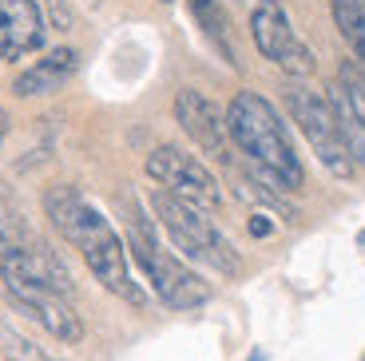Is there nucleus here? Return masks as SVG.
Listing matches in <instances>:
<instances>
[{"instance_id": "nucleus-11", "label": "nucleus", "mask_w": 365, "mask_h": 361, "mask_svg": "<svg viewBox=\"0 0 365 361\" xmlns=\"http://www.w3.org/2000/svg\"><path fill=\"white\" fill-rule=\"evenodd\" d=\"M76 63H80V56H76L72 48H56L44 60L32 63L28 72H20L16 80H12V91H16V96H48V91H60L76 76Z\"/></svg>"}, {"instance_id": "nucleus-20", "label": "nucleus", "mask_w": 365, "mask_h": 361, "mask_svg": "<svg viewBox=\"0 0 365 361\" xmlns=\"http://www.w3.org/2000/svg\"><path fill=\"white\" fill-rule=\"evenodd\" d=\"M0 60H9V44H4V32H0Z\"/></svg>"}, {"instance_id": "nucleus-21", "label": "nucleus", "mask_w": 365, "mask_h": 361, "mask_svg": "<svg viewBox=\"0 0 365 361\" xmlns=\"http://www.w3.org/2000/svg\"><path fill=\"white\" fill-rule=\"evenodd\" d=\"M250 361H266V353H258V350H255V353H250Z\"/></svg>"}, {"instance_id": "nucleus-12", "label": "nucleus", "mask_w": 365, "mask_h": 361, "mask_svg": "<svg viewBox=\"0 0 365 361\" xmlns=\"http://www.w3.org/2000/svg\"><path fill=\"white\" fill-rule=\"evenodd\" d=\"M230 179H235V195H238V199L255 203V207H266V210H274V215H282V218H294V207L274 187H262L258 175H247V171H235V167H230Z\"/></svg>"}, {"instance_id": "nucleus-22", "label": "nucleus", "mask_w": 365, "mask_h": 361, "mask_svg": "<svg viewBox=\"0 0 365 361\" xmlns=\"http://www.w3.org/2000/svg\"><path fill=\"white\" fill-rule=\"evenodd\" d=\"M258 4H278V9H282V0H258Z\"/></svg>"}, {"instance_id": "nucleus-19", "label": "nucleus", "mask_w": 365, "mask_h": 361, "mask_svg": "<svg viewBox=\"0 0 365 361\" xmlns=\"http://www.w3.org/2000/svg\"><path fill=\"white\" fill-rule=\"evenodd\" d=\"M0 136H9V116L0 111Z\"/></svg>"}, {"instance_id": "nucleus-9", "label": "nucleus", "mask_w": 365, "mask_h": 361, "mask_svg": "<svg viewBox=\"0 0 365 361\" xmlns=\"http://www.w3.org/2000/svg\"><path fill=\"white\" fill-rule=\"evenodd\" d=\"M175 119H179V127L187 131V136L195 139V143L202 147L207 155H215L219 163H227L230 167V143H227V116H222L215 103L202 96V91L195 88H182L179 96H175Z\"/></svg>"}, {"instance_id": "nucleus-5", "label": "nucleus", "mask_w": 365, "mask_h": 361, "mask_svg": "<svg viewBox=\"0 0 365 361\" xmlns=\"http://www.w3.org/2000/svg\"><path fill=\"white\" fill-rule=\"evenodd\" d=\"M286 108H290L294 123L302 127V136L310 139L314 155L322 159L329 175H338V179H354L357 163L349 155L346 139H341V127H338V116H334V103L326 96L310 88H286Z\"/></svg>"}, {"instance_id": "nucleus-1", "label": "nucleus", "mask_w": 365, "mask_h": 361, "mask_svg": "<svg viewBox=\"0 0 365 361\" xmlns=\"http://www.w3.org/2000/svg\"><path fill=\"white\" fill-rule=\"evenodd\" d=\"M44 210L52 218V226L76 250L83 254L88 270L96 274L103 290H111L115 298L131 302V306H143V290L131 282V270H128V250L119 243V235L111 230V223L91 207L76 187L68 183H56V187L44 190Z\"/></svg>"}, {"instance_id": "nucleus-24", "label": "nucleus", "mask_w": 365, "mask_h": 361, "mask_svg": "<svg viewBox=\"0 0 365 361\" xmlns=\"http://www.w3.org/2000/svg\"><path fill=\"white\" fill-rule=\"evenodd\" d=\"M0 139H4V136H0Z\"/></svg>"}, {"instance_id": "nucleus-15", "label": "nucleus", "mask_w": 365, "mask_h": 361, "mask_svg": "<svg viewBox=\"0 0 365 361\" xmlns=\"http://www.w3.org/2000/svg\"><path fill=\"white\" fill-rule=\"evenodd\" d=\"M338 88H341V96H346L349 111L357 116V123L365 127V68L357 60H346L338 68Z\"/></svg>"}, {"instance_id": "nucleus-17", "label": "nucleus", "mask_w": 365, "mask_h": 361, "mask_svg": "<svg viewBox=\"0 0 365 361\" xmlns=\"http://www.w3.org/2000/svg\"><path fill=\"white\" fill-rule=\"evenodd\" d=\"M270 230H274V226H270V218H266V215H255V218H250V235H255V238H266Z\"/></svg>"}, {"instance_id": "nucleus-18", "label": "nucleus", "mask_w": 365, "mask_h": 361, "mask_svg": "<svg viewBox=\"0 0 365 361\" xmlns=\"http://www.w3.org/2000/svg\"><path fill=\"white\" fill-rule=\"evenodd\" d=\"M52 12H56V24L68 28V20H72V12L64 9V0H52Z\"/></svg>"}, {"instance_id": "nucleus-2", "label": "nucleus", "mask_w": 365, "mask_h": 361, "mask_svg": "<svg viewBox=\"0 0 365 361\" xmlns=\"http://www.w3.org/2000/svg\"><path fill=\"white\" fill-rule=\"evenodd\" d=\"M227 136L250 159L255 175L270 183L274 190H298L302 187V163L294 151V139L286 131L282 116L258 96V91H238L227 108Z\"/></svg>"}, {"instance_id": "nucleus-14", "label": "nucleus", "mask_w": 365, "mask_h": 361, "mask_svg": "<svg viewBox=\"0 0 365 361\" xmlns=\"http://www.w3.org/2000/svg\"><path fill=\"white\" fill-rule=\"evenodd\" d=\"M191 12L195 20L202 24V32L210 36V44H219L222 56L235 63V48H230V20H227V9L219 0H191Z\"/></svg>"}, {"instance_id": "nucleus-16", "label": "nucleus", "mask_w": 365, "mask_h": 361, "mask_svg": "<svg viewBox=\"0 0 365 361\" xmlns=\"http://www.w3.org/2000/svg\"><path fill=\"white\" fill-rule=\"evenodd\" d=\"M0 350H4V357L9 361H60V357H52V353H44L40 345H32L28 337H20L16 330H0Z\"/></svg>"}, {"instance_id": "nucleus-7", "label": "nucleus", "mask_w": 365, "mask_h": 361, "mask_svg": "<svg viewBox=\"0 0 365 361\" xmlns=\"http://www.w3.org/2000/svg\"><path fill=\"white\" fill-rule=\"evenodd\" d=\"M250 32H255V44L266 60H274L282 72L290 76H310L314 72V52L294 36L290 20L278 4H258L250 12Z\"/></svg>"}, {"instance_id": "nucleus-23", "label": "nucleus", "mask_w": 365, "mask_h": 361, "mask_svg": "<svg viewBox=\"0 0 365 361\" xmlns=\"http://www.w3.org/2000/svg\"><path fill=\"white\" fill-rule=\"evenodd\" d=\"M357 246H365V230H361V235H357Z\"/></svg>"}, {"instance_id": "nucleus-10", "label": "nucleus", "mask_w": 365, "mask_h": 361, "mask_svg": "<svg viewBox=\"0 0 365 361\" xmlns=\"http://www.w3.org/2000/svg\"><path fill=\"white\" fill-rule=\"evenodd\" d=\"M0 32L9 44V60L36 52L44 44V12L36 0H0Z\"/></svg>"}, {"instance_id": "nucleus-3", "label": "nucleus", "mask_w": 365, "mask_h": 361, "mask_svg": "<svg viewBox=\"0 0 365 361\" xmlns=\"http://www.w3.org/2000/svg\"><path fill=\"white\" fill-rule=\"evenodd\" d=\"M123 210H128V250H131V258L139 262V270L147 274V282L155 286V294L171 310L202 306V302L210 298L207 282H202L187 262H179L171 250L159 246L155 226H151V218H147L135 203H123Z\"/></svg>"}, {"instance_id": "nucleus-6", "label": "nucleus", "mask_w": 365, "mask_h": 361, "mask_svg": "<svg viewBox=\"0 0 365 361\" xmlns=\"http://www.w3.org/2000/svg\"><path fill=\"white\" fill-rule=\"evenodd\" d=\"M147 175H151L171 199L187 203V207H199V210H219L222 207L219 179H215L195 155L182 151V147H171V143L155 147V151L147 155Z\"/></svg>"}, {"instance_id": "nucleus-4", "label": "nucleus", "mask_w": 365, "mask_h": 361, "mask_svg": "<svg viewBox=\"0 0 365 361\" xmlns=\"http://www.w3.org/2000/svg\"><path fill=\"white\" fill-rule=\"evenodd\" d=\"M151 210L159 215L163 230L171 235V243L179 246L187 258L207 262V266H215L219 274H238L242 270L235 246L227 243V235H222L199 207H187V203L171 199L167 190H155V195H151Z\"/></svg>"}, {"instance_id": "nucleus-8", "label": "nucleus", "mask_w": 365, "mask_h": 361, "mask_svg": "<svg viewBox=\"0 0 365 361\" xmlns=\"http://www.w3.org/2000/svg\"><path fill=\"white\" fill-rule=\"evenodd\" d=\"M9 290V302L16 310H24L32 322H40L56 342L64 345H76L83 337V322L80 314L72 310V302L56 290H44V286H4Z\"/></svg>"}, {"instance_id": "nucleus-13", "label": "nucleus", "mask_w": 365, "mask_h": 361, "mask_svg": "<svg viewBox=\"0 0 365 361\" xmlns=\"http://www.w3.org/2000/svg\"><path fill=\"white\" fill-rule=\"evenodd\" d=\"M334 24L341 28L346 44L365 68V0H334Z\"/></svg>"}]
</instances>
